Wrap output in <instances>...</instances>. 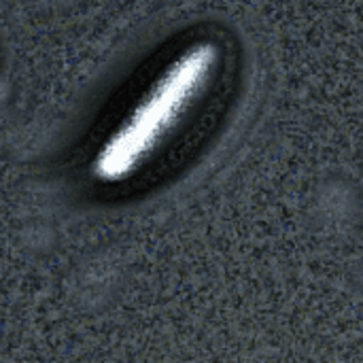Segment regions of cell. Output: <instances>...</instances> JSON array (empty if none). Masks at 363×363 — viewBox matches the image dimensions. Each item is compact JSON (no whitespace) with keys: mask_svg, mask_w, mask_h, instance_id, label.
Instances as JSON below:
<instances>
[{"mask_svg":"<svg viewBox=\"0 0 363 363\" xmlns=\"http://www.w3.org/2000/svg\"><path fill=\"white\" fill-rule=\"evenodd\" d=\"M223 55L213 40L172 51L136 85L89 155V177L119 187L147 172L191 125L213 94Z\"/></svg>","mask_w":363,"mask_h":363,"instance_id":"cell-1","label":"cell"}]
</instances>
